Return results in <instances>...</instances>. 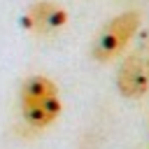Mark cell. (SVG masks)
<instances>
[{
	"mask_svg": "<svg viewBox=\"0 0 149 149\" xmlns=\"http://www.w3.org/2000/svg\"><path fill=\"white\" fill-rule=\"evenodd\" d=\"M19 105H21L23 121L37 130L51 126L61 116V109H63L56 81H51L44 74H33L21 84Z\"/></svg>",
	"mask_w": 149,
	"mask_h": 149,
	"instance_id": "cell-1",
	"label": "cell"
},
{
	"mask_svg": "<svg viewBox=\"0 0 149 149\" xmlns=\"http://www.w3.org/2000/svg\"><path fill=\"white\" fill-rule=\"evenodd\" d=\"M140 23H142V14L137 9H126V12L116 14L114 19H109L100 28V33L95 35V40L91 44L93 61H98V63H112L114 58H119L128 49L130 40L137 35Z\"/></svg>",
	"mask_w": 149,
	"mask_h": 149,
	"instance_id": "cell-2",
	"label": "cell"
},
{
	"mask_svg": "<svg viewBox=\"0 0 149 149\" xmlns=\"http://www.w3.org/2000/svg\"><path fill=\"white\" fill-rule=\"evenodd\" d=\"M116 91L128 100H140L149 93L147 65L137 54H130L121 61L116 70Z\"/></svg>",
	"mask_w": 149,
	"mask_h": 149,
	"instance_id": "cell-3",
	"label": "cell"
},
{
	"mask_svg": "<svg viewBox=\"0 0 149 149\" xmlns=\"http://www.w3.org/2000/svg\"><path fill=\"white\" fill-rule=\"evenodd\" d=\"M65 23H68V12L51 0H37L23 14V28H28L30 33H37V35L56 33Z\"/></svg>",
	"mask_w": 149,
	"mask_h": 149,
	"instance_id": "cell-4",
	"label": "cell"
},
{
	"mask_svg": "<svg viewBox=\"0 0 149 149\" xmlns=\"http://www.w3.org/2000/svg\"><path fill=\"white\" fill-rule=\"evenodd\" d=\"M144 65H147V77H149V58L144 61Z\"/></svg>",
	"mask_w": 149,
	"mask_h": 149,
	"instance_id": "cell-5",
	"label": "cell"
}]
</instances>
